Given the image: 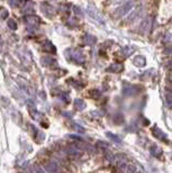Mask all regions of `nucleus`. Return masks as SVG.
Returning <instances> with one entry per match:
<instances>
[{
	"instance_id": "f257e3e1",
	"label": "nucleus",
	"mask_w": 172,
	"mask_h": 173,
	"mask_svg": "<svg viewBox=\"0 0 172 173\" xmlns=\"http://www.w3.org/2000/svg\"><path fill=\"white\" fill-rule=\"evenodd\" d=\"M133 7H134V1H132V0H129V1L124 2V5H122V7H120L118 10H117V16L123 17V16L127 15L129 11H132Z\"/></svg>"
},
{
	"instance_id": "f03ea898",
	"label": "nucleus",
	"mask_w": 172,
	"mask_h": 173,
	"mask_svg": "<svg viewBox=\"0 0 172 173\" xmlns=\"http://www.w3.org/2000/svg\"><path fill=\"white\" fill-rule=\"evenodd\" d=\"M152 134H153L154 137H157V139H161V141H164V142H166V135L163 133L160 128H157V126H154L153 128H152Z\"/></svg>"
},
{
	"instance_id": "7ed1b4c3",
	"label": "nucleus",
	"mask_w": 172,
	"mask_h": 173,
	"mask_svg": "<svg viewBox=\"0 0 172 173\" xmlns=\"http://www.w3.org/2000/svg\"><path fill=\"white\" fill-rule=\"evenodd\" d=\"M135 89H136V86L129 84L128 82H125L123 86V93L125 96H131L133 93H135Z\"/></svg>"
},
{
	"instance_id": "20e7f679",
	"label": "nucleus",
	"mask_w": 172,
	"mask_h": 173,
	"mask_svg": "<svg viewBox=\"0 0 172 173\" xmlns=\"http://www.w3.org/2000/svg\"><path fill=\"white\" fill-rule=\"evenodd\" d=\"M150 152H151V154L153 155L154 158H162V154H163L162 150H161V148L159 147L157 145H155V144H153V145L150 147Z\"/></svg>"
},
{
	"instance_id": "39448f33",
	"label": "nucleus",
	"mask_w": 172,
	"mask_h": 173,
	"mask_svg": "<svg viewBox=\"0 0 172 173\" xmlns=\"http://www.w3.org/2000/svg\"><path fill=\"white\" fill-rule=\"evenodd\" d=\"M133 63H134V64H135L137 68H142V66H144V65L146 64V60H145L144 56L137 55L135 59L133 60Z\"/></svg>"
},
{
	"instance_id": "423d86ee",
	"label": "nucleus",
	"mask_w": 172,
	"mask_h": 173,
	"mask_svg": "<svg viewBox=\"0 0 172 173\" xmlns=\"http://www.w3.org/2000/svg\"><path fill=\"white\" fill-rule=\"evenodd\" d=\"M88 10H89L90 16H91L92 18H95V19H96V22H99L100 24H102V18L98 15V12L96 11V10H93L92 8H89Z\"/></svg>"
},
{
	"instance_id": "0eeeda50",
	"label": "nucleus",
	"mask_w": 172,
	"mask_h": 173,
	"mask_svg": "<svg viewBox=\"0 0 172 173\" xmlns=\"http://www.w3.org/2000/svg\"><path fill=\"white\" fill-rule=\"evenodd\" d=\"M123 65L122 64H111L109 68L107 69V71L109 72H120L123 71Z\"/></svg>"
},
{
	"instance_id": "6e6552de",
	"label": "nucleus",
	"mask_w": 172,
	"mask_h": 173,
	"mask_svg": "<svg viewBox=\"0 0 172 173\" xmlns=\"http://www.w3.org/2000/svg\"><path fill=\"white\" fill-rule=\"evenodd\" d=\"M106 136H108V137H109L110 139H113L114 142H116V143H122V139H120V138H119V136L116 135V134H113V133H110V132H107V133H106Z\"/></svg>"
},
{
	"instance_id": "1a4fd4ad",
	"label": "nucleus",
	"mask_w": 172,
	"mask_h": 173,
	"mask_svg": "<svg viewBox=\"0 0 172 173\" xmlns=\"http://www.w3.org/2000/svg\"><path fill=\"white\" fill-rule=\"evenodd\" d=\"M166 101L168 107L172 108V91H168V92L166 93Z\"/></svg>"
},
{
	"instance_id": "9d476101",
	"label": "nucleus",
	"mask_w": 172,
	"mask_h": 173,
	"mask_svg": "<svg viewBox=\"0 0 172 173\" xmlns=\"http://www.w3.org/2000/svg\"><path fill=\"white\" fill-rule=\"evenodd\" d=\"M46 170L49 171V172H54V171H58V167L54 163H49L46 165Z\"/></svg>"
},
{
	"instance_id": "9b49d317",
	"label": "nucleus",
	"mask_w": 172,
	"mask_h": 173,
	"mask_svg": "<svg viewBox=\"0 0 172 173\" xmlns=\"http://www.w3.org/2000/svg\"><path fill=\"white\" fill-rule=\"evenodd\" d=\"M140 9H141V8H136V9L134 10V14H132V15L129 16L128 18H127V20H132V19H135L136 17L138 16V14H140Z\"/></svg>"
},
{
	"instance_id": "f8f14e48",
	"label": "nucleus",
	"mask_w": 172,
	"mask_h": 173,
	"mask_svg": "<svg viewBox=\"0 0 172 173\" xmlns=\"http://www.w3.org/2000/svg\"><path fill=\"white\" fill-rule=\"evenodd\" d=\"M75 107L79 108V110H81V109H83L86 107V103H84L82 100H77V101H75Z\"/></svg>"
},
{
	"instance_id": "ddd939ff",
	"label": "nucleus",
	"mask_w": 172,
	"mask_h": 173,
	"mask_svg": "<svg viewBox=\"0 0 172 173\" xmlns=\"http://www.w3.org/2000/svg\"><path fill=\"white\" fill-rule=\"evenodd\" d=\"M68 152H69V154L73 155V156H78V155H79V151H78V150H75V148H73V147L69 148Z\"/></svg>"
},
{
	"instance_id": "4468645a",
	"label": "nucleus",
	"mask_w": 172,
	"mask_h": 173,
	"mask_svg": "<svg viewBox=\"0 0 172 173\" xmlns=\"http://www.w3.org/2000/svg\"><path fill=\"white\" fill-rule=\"evenodd\" d=\"M148 29V19H145L143 22V26H141V32H145Z\"/></svg>"
},
{
	"instance_id": "2eb2a0df",
	"label": "nucleus",
	"mask_w": 172,
	"mask_h": 173,
	"mask_svg": "<svg viewBox=\"0 0 172 173\" xmlns=\"http://www.w3.org/2000/svg\"><path fill=\"white\" fill-rule=\"evenodd\" d=\"M96 42V38L93 36H87V43H89V44H93Z\"/></svg>"
},
{
	"instance_id": "dca6fc26",
	"label": "nucleus",
	"mask_w": 172,
	"mask_h": 173,
	"mask_svg": "<svg viewBox=\"0 0 172 173\" xmlns=\"http://www.w3.org/2000/svg\"><path fill=\"white\" fill-rule=\"evenodd\" d=\"M97 145H101V146H100V147L108 148V146H109V144H108V143H105V142H101V141H99V142L97 143Z\"/></svg>"
}]
</instances>
